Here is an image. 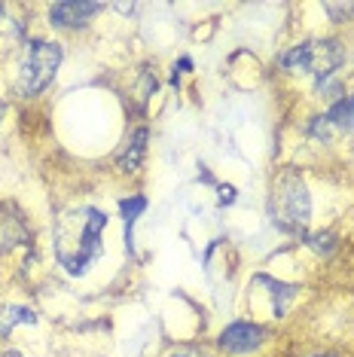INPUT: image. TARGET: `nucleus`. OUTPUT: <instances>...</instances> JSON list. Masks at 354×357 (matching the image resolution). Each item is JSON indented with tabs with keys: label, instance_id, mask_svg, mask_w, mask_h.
Masks as SVG:
<instances>
[{
	"label": "nucleus",
	"instance_id": "obj_12",
	"mask_svg": "<svg viewBox=\"0 0 354 357\" xmlns=\"http://www.w3.org/2000/svg\"><path fill=\"white\" fill-rule=\"evenodd\" d=\"M324 10L333 15V22H345L348 15H354V3H324Z\"/></svg>",
	"mask_w": 354,
	"mask_h": 357
},
{
	"label": "nucleus",
	"instance_id": "obj_10",
	"mask_svg": "<svg viewBox=\"0 0 354 357\" xmlns=\"http://www.w3.org/2000/svg\"><path fill=\"white\" fill-rule=\"evenodd\" d=\"M123 217H125V245H128V250H132V226H134V220H138V214L144 208H147V199L144 196H132V199H123Z\"/></svg>",
	"mask_w": 354,
	"mask_h": 357
},
{
	"label": "nucleus",
	"instance_id": "obj_1",
	"mask_svg": "<svg viewBox=\"0 0 354 357\" xmlns=\"http://www.w3.org/2000/svg\"><path fill=\"white\" fill-rule=\"evenodd\" d=\"M107 214L98 208H79L64 214L55 226V257L70 275H83L88 263L101 257V235Z\"/></svg>",
	"mask_w": 354,
	"mask_h": 357
},
{
	"label": "nucleus",
	"instance_id": "obj_15",
	"mask_svg": "<svg viewBox=\"0 0 354 357\" xmlns=\"http://www.w3.org/2000/svg\"><path fill=\"white\" fill-rule=\"evenodd\" d=\"M220 192H223L220 202H232V199H236V192H232V186H226V190H220Z\"/></svg>",
	"mask_w": 354,
	"mask_h": 357
},
{
	"label": "nucleus",
	"instance_id": "obj_14",
	"mask_svg": "<svg viewBox=\"0 0 354 357\" xmlns=\"http://www.w3.org/2000/svg\"><path fill=\"white\" fill-rule=\"evenodd\" d=\"M171 357H211L208 351H202V348H192V345H183V348H177V351Z\"/></svg>",
	"mask_w": 354,
	"mask_h": 357
},
{
	"label": "nucleus",
	"instance_id": "obj_11",
	"mask_svg": "<svg viewBox=\"0 0 354 357\" xmlns=\"http://www.w3.org/2000/svg\"><path fill=\"white\" fill-rule=\"evenodd\" d=\"M266 284L272 287V312H275V318H281V314H284V308H287V303L296 296V287H291V284H281V281H272V278H266Z\"/></svg>",
	"mask_w": 354,
	"mask_h": 357
},
{
	"label": "nucleus",
	"instance_id": "obj_7",
	"mask_svg": "<svg viewBox=\"0 0 354 357\" xmlns=\"http://www.w3.org/2000/svg\"><path fill=\"white\" fill-rule=\"evenodd\" d=\"M15 324H37L34 308H28V305H3L0 308V336L10 333Z\"/></svg>",
	"mask_w": 354,
	"mask_h": 357
},
{
	"label": "nucleus",
	"instance_id": "obj_9",
	"mask_svg": "<svg viewBox=\"0 0 354 357\" xmlns=\"http://www.w3.org/2000/svg\"><path fill=\"white\" fill-rule=\"evenodd\" d=\"M144 141H147V128H138L134 137H132V144H128V150L119 156V168H123V172H134V168H138V162L144 156V147H147Z\"/></svg>",
	"mask_w": 354,
	"mask_h": 357
},
{
	"label": "nucleus",
	"instance_id": "obj_17",
	"mask_svg": "<svg viewBox=\"0 0 354 357\" xmlns=\"http://www.w3.org/2000/svg\"><path fill=\"white\" fill-rule=\"evenodd\" d=\"M3 113H6V104H3V101H0V119H3Z\"/></svg>",
	"mask_w": 354,
	"mask_h": 357
},
{
	"label": "nucleus",
	"instance_id": "obj_2",
	"mask_svg": "<svg viewBox=\"0 0 354 357\" xmlns=\"http://www.w3.org/2000/svg\"><path fill=\"white\" fill-rule=\"evenodd\" d=\"M61 64V46L49 43V40H34L28 46L25 64H22V74H19V92L31 98V95H40L46 86L52 83L55 70Z\"/></svg>",
	"mask_w": 354,
	"mask_h": 357
},
{
	"label": "nucleus",
	"instance_id": "obj_3",
	"mask_svg": "<svg viewBox=\"0 0 354 357\" xmlns=\"http://www.w3.org/2000/svg\"><path fill=\"white\" fill-rule=\"evenodd\" d=\"M342 61H345V52L336 40H311V43H300L287 55H281V64H284V68L309 70V74H315L321 83L330 79V74H333Z\"/></svg>",
	"mask_w": 354,
	"mask_h": 357
},
{
	"label": "nucleus",
	"instance_id": "obj_19",
	"mask_svg": "<svg viewBox=\"0 0 354 357\" xmlns=\"http://www.w3.org/2000/svg\"><path fill=\"white\" fill-rule=\"evenodd\" d=\"M0 15H3V6H0Z\"/></svg>",
	"mask_w": 354,
	"mask_h": 357
},
{
	"label": "nucleus",
	"instance_id": "obj_6",
	"mask_svg": "<svg viewBox=\"0 0 354 357\" xmlns=\"http://www.w3.org/2000/svg\"><path fill=\"white\" fill-rule=\"evenodd\" d=\"M104 10V3H79V0H61L49 10V19L55 28H79L86 25L92 15H98Z\"/></svg>",
	"mask_w": 354,
	"mask_h": 357
},
{
	"label": "nucleus",
	"instance_id": "obj_18",
	"mask_svg": "<svg viewBox=\"0 0 354 357\" xmlns=\"http://www.w3.org/2000/svg\"><path fill=\"white\" fill-rule=\"evenodd\" d=\"M321 357H333V354H321Z\"/></svg>",
	"mask_w": 354,
	"mask_h": 357
},
{
	"label": "nucleus",
	"instance_id": "obj_8",
	"mask_svg": "<svg viewBox=\"0 0 354 357\" xmlns=\"http://www.w3.org/2000/svg\"><path fill=\"white\" fill-rule=\"evenodd\" d=\"M327 123L333 128H354V98H339L327 110Z\"/></svg>",
	"mask_w": 354,
	"mask_h": 357
},
{
	"label": "nucleus",
	"instance_id": "obj_13",
	"mask_svg": "<svg viewBox=\"0 0 354 357\" xmlns=\"http://www.w3.org/2000/svg\"><path fill=\"white\" fill-rule=\"evenodd\" d=\"M309 248H315L318 254H330V250H333V235H311L309 238Z\"/></svg>",
	"mask_w": 354,
	"mask_h": 357
},
{
	"label": "nucleus",
	"instance_id": "obj_5",
	"mask_svg": "<svg viewBox=\"0 0 354 357\" xmlns=\"http://www.w3.org/2000/svg\"><path fill=\"white\" fill-rule=\"evenodd\" d=\"M266 339V330L256 327L251 321H238V324H229L226 330L220 333V348L229 354H247V351H256Z\"/></svg>",
	"mask_w": 354,
	"mask_h": 357
},
{
	"label": "nucleus",
	"instance_id": "obj_16",
	"mask_svg": "<svg viewBox=\"0 0 354 357\" xmlns=\"http://www.w3.org/2000/svg\"><path fill=\"white\" fill-rule=\"evenodd\" d=\"M0 357H22L19 351H6V354H0Z\"/></svg>",
	"mask_w": 354,
	"mask_h": 357
},
{
	"label": "nucleus",
	"instance_id": "obj_4",
	"mask_svg": "<svg viewBox=\"0 0 354 357\" xmlns=\"http://www.w3.org/2000/svg\"><path fill=\"white\" fill-rule=\"evenodd\" d=\"M309 214H311V199H309L305 183L296 181V177H287L275 196V220L284 226V229L300 232L302 226L309 223Z\"/></svg>",
	"mask_w": 354,
	"mask_h": 357
}]
</instances>
